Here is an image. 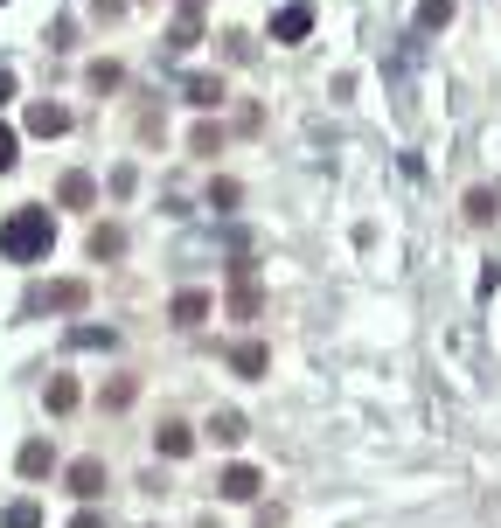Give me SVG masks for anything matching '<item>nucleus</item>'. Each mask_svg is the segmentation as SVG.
I'll return each instance as SVG.
<instances>
[{
  "mask_svg": "<svg viewBox=\"0 0 501 528\" xmlns=\"http://www.w3.org/2000/svg\"><path fill=\"white\" fill-rule=\"evenodd\" d=\"M467 216H474V223H488V216H495V195H488V188H474V195H467Z\"/></svg>",
  "mask_w": 501,
  "mask_h": 528,
  "instance_id": "obj_20",
  "label": "nucleus"
},
{
  "mask_svg": "<svg viewBox=\"0 0 501 528\" xmlns=\"http://www.w3.org/2000/svg\"><path fill=\"white\" fill-rule=\"evenodd\" d=\"M195 35H202V14H195V0H188V14L167 28V42H174V49H195Z\"/></svg>",
  "mask_w": 501,
  "mask_h": 528,
  "instance_id": "obj_10",
  "label": "nucleus"
},
{
  "mask_svg": "<svg viewBox=\"0 0 501 528\" xmlns=\"http://www.w3.org/2000/svg\"><path fill=\"white\" fill-rule=\"evenodd\" d=\"M70 494H77V501H98V494H105V459H77V466H70Z\"/></svg>",
  "mask_w": 501,
  "mask_h": 528,
  "instance_id": "obj_5",
  "label": "nucleus"
},
{
  "mask_svg": "<svg viewBox=\"0 0 501 528\" xmlns=\"http://www.w3.org/2000/svg\"><path fill=\"white\" fill-rule=\"evenodd\" d=\"M258 487H265V480H258V466H223V480H216V494H223V501H258Z\"/></svg>",
  "mask_w": 501,
  "mask_h": 528,
  "instance_id": "obj_4",
  "label": "nucleus"
},
{
  "mask_svg": "<svg viewBox=\"0 0 501 528\" xmlns=\"http://www.w3.org/2000/svg\"><path fill=\"white\" fill-rule=\"evenodd\" d=\"M126 251V230H91V258H119Z\"/></svg>",
  "mask_w": 501,
  "mask_h": 528,
  "instance_id": "obj_13",
  "label": "nucleus"
},
{
  "mask_svg": "<svg viewBox=\"0 0 501 528\" xmlns=\"http://www.w3.org/2000/svg\"><path fill=\"white\" fill-rule=\"evenodd\" d=\"M49 410H77V383H70V376L49 383Z\"/></svg>",
  "mask_w": 501,
  "mask_h": 528,
  "instance_id": "obj_17",
  "label": "nucleus"
},
{
  "mask_svg": "<svg viewBox=\"0 0 501 528\" xmlns=\"http://www.w3.org/2000/svg\"><path fill=\"white\" fill-rule=\"evenodd\" d=\"M418 21H425V28H446V21H453V0H425Z\"/></svg>",
  "mask_w": 501,
  "mask_h": 528,
  "instance_id": "obj_19",
  "label": "nucleus"
},
{
  "mask_svg": "<svg viewBox=\"0 0 501 528\" xmlns=\"http://www.w3.org/2000/svg\"><path fill=\"white\" fill-rule=\"evenodd\" d=\"M42 306H49V313H77V306H84V285H77V278H63V285H35V292H28V313H42Z\"/></svg>",
  "mask_w": 501,
  "mask_h": 528,
  "instance_id": "obj_2",
  "label": "nucleus"
},
{
  "mask_svg": "<svg viewBox=\"0 0 501 528\" xmlns=\"http://www.w3.org/2000/svg\"><path fill=\"white\" fill-rule=\"evenodd\" d=\"M209 431H216L223 445H237V438H244V417H237V410H216V417H209Z\"/></svg>",
  "mask_w": 501,
  "mask_h": 528,
  "instance_id": "obj_15",
  "label": "nucleus"
},
{
  "mask_svg": "<svg viewBox=\"0 0 501 528\" xmlns=\"http://www.w3.org/2000/svg\"><path fill=\"white\" fill-rule=\"evenodd\" d=\"M154 445H161L167 459H188V452H195V431H188V424H161V431H154Z\"/></svg>",
  "mask_w": 501,
  "mask_h": 528,
  "instance_id": "obj_7",
  "label": "nucleus"
},
{
  "mask_svg": "<svg viewBox=\"0 0 501 528\" xmlns=\"http://www.w3.org/2000/svg\"><path fill=\"white\" fill-rule=\"evenodd\" d=\"M230 362H237V376H258V369H265V348L244 341V348H230Z\"/></svg>",
  "mask_w": 501,
  "mask_h": 528,
  "instance_id": "obj_14",
  "label": "nucleus"
},
{
  "mask_svg": "<svg viewBox=\"0 0 501 528\" xmlns=\"http://www.w3.org/2000/svg\"><path fill=\"white\" fill-rule=\"evenodd\" d=\"M70 528H105V515H91V508H84V515H77Z\"/></svg>",
  "mask_w": 501,
  "mask_h": 528,
  "instance_id": "obj_23",
  "label": "nucleus"
},
{
  "mask_svg": "<svg viewBox=\"0 0 501 528\" xmlns=\"http://www.w3.org/2000/svg\"><path fill=\"white\" fill-rule=\"evenodd\" d=\"M14 466H21V473H28V480H42V473H49V466H56V452H49V445H42V438H28V445H21V459H14Z\"/></svg>",
  "mask_w": 501,
  "mask_h": 528,
  "instance_id": "obj_9",
  "label": "nucleus"
},
{
  "mask_svg": "<svg viewBox=\"0 0 501 528\" xmlns=\"http://www.w3.org/2000/svg\"><path fill=\"white\" fill-rule=\"evenodd\" d=\"M49 244H56V223H49V209H14V216L0 223V258H14V264L49 258Z\"/></svg>",
  "mask_w": 501,
  "mask_h": 528,
  "instance_id": "obj_1",
  "label": "nucleus"
},
{
  "mask_svg": "<svg viewBox=\"0 0 501 528\" xmlns=\"http://www.w3.org/2000/svg\"><path fill=\"white\" fill-rule=\"evenodd\" d=\"M7 167H14V132L0 126V174H7Z\"/></svg>",
  "mask_w": 501,
  "mask_h": 528,
  "instance_id": "obj_21",
  "label": "nucleus"
},
{
  "mask_svg": "<svg viewBox=\"0 0 501 528\" xmlns=\"http://www.w3.org/2000/svg\"><path fill=\"white\" fill-rule=\"evenodd\" d=\"M7 98H14V70L0 63V105H7Z\"/></svg>",
  "mask_w": 501,
  "mask_h": 528,
  "instance_id": "obj_22",
  "label": "nucleus"
},
{
  "mask_svg": "<svg viewBox=\"0 0 501 528\" xmlns=\"http://www.w3.org/2000/svg\"><path fill=\"white\" fill-rule=\"evenodd\" d=\"M91 195H98L91 174H70V181H63V202H70V209H91Z\"/></svg>",
  "mask_w": 501,
  "mask_h": 528,
  "instance_id": "obj_12",
  "label": "nucleus"
},
{
  "mask_svg": "<svg viewBox=\"0 0 501 528\" xmlns=\"http://www.w3.org/2000/svg\"><path fill=\"white\" fill-rule=\"evenodd\" d=\"M209 320V292H181L174 299V327H202Z\"/></svg>",
  "mask_w": 501,
  "mask_h": 528,
  "instance_id": "obj_8",
  "label": "nucleus"
},
{
  "mask_svg": "<svg viewBox=\"0 0 501 528\" xmlns=\"http://www.w3.org/2000/svg\"><path fill=\"white\" fill-rule=\"evenodd\" d=\"M181 91H188V105H216V98H223V84H216V77H188Z\"/></svg>",
  "mask_w": 501,
  "mask_h": 528,
  "instance_id": "obj_11",
  "label": "nucleus"
},
{
  "mask_svg": "<svg viewBox=\"0 0 501 528\" xmlns=\"http://www.w3.org/2000/svg\"><path fill=\"white\" fill-rule=\"evenodd\" d=\"M307 28H314V7H307V0H293V7L272 14V42H300Z\"/></svg>",
  "mask_w": 501,
  "mask_h": 528,
  "instance_id": "obj_3",
  "label": "nucleus"
},
{
  "mask_svg": "<svg viewBox=\"0 0 501 528\" xmlns=\"http://www.w3.org/2000/svg\"><path fill=\"white\" fill-rule=\"evenodd\" d=\"M7 528H42V508H35V501H14V508H7Z\"/></svg>",
  "mask_w": 501,
  "mask_h": 528,
  "instance_id": "obj_18",
  "label": "nucleus"
},
{
  "mask_svg": "<svg viewBox=\"0 0 501 528\" xmlns=\"http://www.w3.org/2000/svg\"><path fill=\"white\" fill-rule=\"evenodd\" d=\"M28 132L56 139V132H70V112H63V105H28Z\"/></svg>",
  "mask_w": 501,
  "mask_h": 528,
  "instance_id": "obj_6",
  "label": "nucleus"
},
{
  "mask_svg": "<svg viewBox=\"0 0 501 528\" xmlns=\"http://www.w3.org/2000/svg\"><path fill=\"white\" fill-rule=\"evenodd\" d=\"M112 341H119L112 327H77V334H70V348H112Z\"/></svg>",
  "mask_w": 501,
  "mask_h": 528,
  "instance_id": "obj_16",
  "label": "nucleus"
}]
</instances>
